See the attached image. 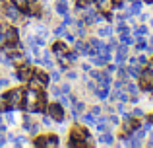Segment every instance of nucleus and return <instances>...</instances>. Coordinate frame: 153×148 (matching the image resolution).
<instances>
[{
	"label": "nucleus",
	"mask_w": 153,
	"mask_h": 148,
	"mask_svg": "<svg viewBox=\"0 0 153 148\" xmlns=\"http://www.w3.org/2000/svg\"><path fill=\"white\" fill-rule=\"evenodd\" d=\"M23 98H25V92L22 88H14V90H8L6 94L2 95V101H4V109H22L23 105Z\"/></svg>",
	"instance_id": "nucleus-1"
},
{
	"label": "nucleus",
	"mask_w": 153,
	"mask_h": 148,
	"mask_svg": "<svg viewBox=\"0 0 153 148\" xmlns=\"http://www.w3.org/2000/svg\"><path fill=\"white\" fill-rule=\"evenodd\" d=\"M47 113L52 117V121L56 123H64L66 121V115H64V105L62 103H51V105H47Z\"/></svg>",
	"instance_id": "nucleus-2"
},
{
	"label": "nucleus",
	"mask_w": 153,
	"mask_h": 148,
	"mask_svg": "<svg viewBox=\"0 0 153 148\" xmlns=\"http://www.w3.org/2000/svg\"><path fill=\"white\" fill-rule=\"evenodd\" d=\"M33 144L35 146H51V148H54V146H60V138L56 137V134H47V137H39Z\"/></svg>",
	"instance_id": "nucleus-3"
},
{
	"label": "nucleus",
	"mask_w": 153,
	"mask_h": 148,
	"mask_svg": "<svg viewBox=\"0 0 153 148\" xmlns=\"http://www.w3.org/2000/svg\"><path fill=\"white\" fill-rule=\"evenodd\" d=\"M33 72H35V70H33V68H31V66L25 62V65L18 66V72H16V78H18L19 82H27V80H29L31 76H33Z\"/></svg>",
	"instance_id": "nucleus-4"
},
{
	"label": "nucleus",
	"mask_w": 153,
	"mask_h": 148,
	"mask_svg": "<svg viewBox=\"0 0 153 148\" xmlns=\"http://www.w3.org/2000/svg\"><path fill=\"white\" fill-rule=\"evenodd\" d=\"M4 12H6V18L10 20V22H18L19 20V8H16L14 4H8Z\"/></svg>",
	"instance_id": "nucleus-5"
},
{
	"label": "nucleus",
	"mask_w": 153,
	"mask_h": 148,
	"mask_svg": "<svg viewBox=\"0 0 153 148\" xmlns=\"http://www.w3.org/2000/svg\"><path fill=\"white\" fill-rule=\"evenodd\" d=\"M6 43H19V33L16 27H6Z\"/></svg>",
	"instance_id": "nucleus-6"
},
{
	"label": "nucleus",
	"mask_w": 153,
	"mask_h": 148,
	"mask_svg": "<svg viewBox=\"0 0 153 148\" xmlns=\"http://www.w3.org/2000/svg\"><path fill=\"white\" fill-rule=\"evenodd\" d=\"M66 51H68V43L58 41V39H56L54 45H52V53H54L56 57H60V55H66Z\"/></svg>",
	"instance_id": "nucleus-7"
},
{
	"label": "nucleus",
	"mask_w": 153,
	"mask_h": 148,
	"mask_svg": "<svg viewBox=\"0 0 153 148\" xmlns=\"http://www.w3.org/2000/svg\"><path fill=\"white\" fill-rule=\"evenodd\" d=\"M68 0H58V2L54 4V12L58 16H66V14H70V12H68Z\"/></svg>",
	"instance_id": "nucleus-8"
},
{
	"label": "nucleus",
	"mask_w": 153,
	"mask_h": 148,
	"mask_svg": "<svg viewBox=\"0 0 153 148\" xmlns=\"http://www.w3.org/2000/svg\"><path fill=\"white\" fill-rule=\"evenodd\" d=\"M142 6H143V2L142 0H134V2H132V6H130V10H128V16H136V14H140V12H142Z\"/></svg>",
	"instance_id": "nucleus-9"
},
{
	"label": "nucleus",
	"mask_w": 153,
	"mask_h": 148,
	"mask_svg": "<svg viewBox=\"0 0 153 148\" xmlns=\"http://www.w3.org/2000/svg\"><path fill=\"white\" fill-rule=\"evenodd\" d=\"M99 144H107V146H111V144H114V137H112L108 131H105V133H101V138H99Z\"/></svg>",
	"instance_id": "nucleus-10"
},
{
	"label": "nucleus",
	"mask_w": 153,
	"mask_h": 148,
	"mask_svg": "<svg viewBox=\"0 0 153 148\" xmlns=\"http://www.w3.org/2000/svg\"><path fill=\"white\" fill-rule=\"evenodd\" d=\"M108 94H111V86H101L95 90V95L99 99H108Z\"/></svg>",
	"instance_id": "nucleus-11"
},
{
	"label": "nucleus",
	"mask_w": 153,
	"mask_h": 148,
	"mask_svg": "<svg viewBox=\"0 0 153 148\" xmlns=\"http://www.w3.org/2000/svg\"><path fill=\"white\" fill-rule=\"evenodd\" d=\"M97 12H93V10H87L85 12V14H83V22H85V23H95V22H97Z\"/></svg>",
	"instance_id": "nucleus-12"
},
{
	"label": "nucleus",
	"mask_w": 153,
	"mask_h": 148,
	"mask_svg": "<svg viewBox=\"0 0 153 148\" xmlns=\"http://www.w3.org/2000/svg\"><path fill=\"white\" fill-rule=\"evenodd\" d=\"M95 2V6L99 8L101 12H105V10H108V8L112 6V0H93Z\"/></svg>",
	"instance_id": "nucleus-13"
},
{
	"label": "nucleus",
	"mask_w": 153,
	"mask_h": 148,
	"mask_svg": "<svg viewBox=\"0 0 153 148\" xmlns=\"http://www.w3.org/2000/svg\"><path fill=\"white\" fill-rule=\"evenodd\" d=\"M126 72H128V76H132V78H140V74H142V70H140V66L138 65H132V66H128L126 68Z\"/></svg>",
	"instance_id": "nucleus-14"
},
{
	"label": "nucleus",
	"mask_w": 153,
	"mask_h": 148,
	"mask_svg": "<svg viewBox=\"0 0 153 148\" xmlns=\"http://www.w3.org/2000/svg\"><path fill=\"white\" fill-rule=\"evenodd\" d=\"M95 121H97V117H95L93 113H85V115H82V123H85V125H95Z\"/></svg>",
	"instance_id": "nucleus-15"
},
{
	"label": "nucleus",
	"mask_w": 153,
	"mask_h": 148,
	"mask_svg": "<svg viewBox=\"0 0 153 148\" xmlns=\"http://www.w3.org/2000/svg\"><path fill=\"white\" fill-rule=\"evenodd\" d=\"M12 4H14L16 8H19V12H25L27 8H29V2H27V0H12Z\"/></svg>",
	"instance_id": "nucleus-16"
},
{
	"label": "nucleus",
	"mask_w": 153,
	"mask_h": 148,
	"mask_svg": "<svg viewBox=\"0 0 153 148\" xmlns=\"http://www.w3.org/2000/svg\"><path fill=\"white\" fill-rule=\"evenodd\" d=\"M97 33H99V37H111L112 35V27L111 26H103L101 29H97Z\"/></svg>",
	"instance_id": "nucleus-17"
},
{
	"label": "nucleus",
	"mask_w": 153,
	"mask_h": 148,
	"mask_svg": "<svg viewBox=\"0 0 153 148\" xmlns=\"http://www.w3.org/2000/svg\"><path fill=\"white\" fill-rule=\"evenodd\" d=\"M76 33H78V37H85V22H76Z\"/></svg>",
	"instance_id": "nucleus-18"
},
{
	"label": "nucleus",
	"mask_w": 153,
	"mask_h": 148,
	"mask_svg": "<svg viewBox=\"0 0 153 148\" xmlns=\"http://www.w3.org/2000/svg\"><path fill=\"white\" fill-rule=\"evenodd\" d=\"M138 90H140V86H136V84H126V92H128V95H132V98L138 95Z\"/></svg>",
	"instance_id": "nucleus-19"
},
{
	"label": "nucleus",
	"mask_w": 153,
	"mask_h": 148,
	"mask_svg": "<svg viewBox=\"0 0 153 148\" xmlns=\"http://www.w3.org/2000/svg\"><path fill=\"white\" fill-rule=\"evenodd\" d=\"M149 33V27L147 26H138V27H134V37L136 35H147Z\"/></svg>",
	"instance_id": "nucleus-20"
},
{
	"label": "nucleus",
	"mask_w": 153,
	"mask_h": 148,
	"mask_svg": "<svg viewBox=\"0 0 153 148\" xmlns=\"http://www.w3.org/2000/svg\"><path fill=\"white\" fill-rule=\"evenodd\" d=\"M120 43H124V45H134V37H130L128 33H120Z\"/></svg>",
	"instance_id": "nucleus-21"
},
{
	"label": "nucleus",
	"mask_w": 153,
	"mask_h": 148,
	"mask_svg": "<svg viewBox=\"0 0 153 148\" xmlns=\"http://www.w3.org/2000/svg\"><path fill=\"white\" fill-rule=\"evenodd\" d=\"M64 59H66V62H76V61H78V51H74V53H70V51H66V55H64Z\"/></svg>",
	"instance_id": "nucleus-22"
},
{
	"label": "nucleus",
	"mask_w": 153,
	"mask_h": 148,
	"mask_svg": "<svg viewBox=\"0 0 153 148\" xmlns=\"http://www.w3.org/2000/svg\"><path fill=\"white\" fill-rule=\"evenodd\" d=\"M6 27L8 26H0V49L6 45Z\"/></svg>",
	"instance_id": "nucleus-23"
},
{
	"label": "nucleus",
	"mask_w": 153,
	"mask_h": 148,
	"mask_svg": "<svg viewBox=\"0 0 153 148\" xmlns=\"http://www.w3.org/2000/svg\"><path fill=\"white\" fill-rule=\"evenodd\" d=\"M35 74H37L39 76V80H41V82H43V86H49V82H51V76L49 74H45V72H35Z\"/></svg>",
	"instance_id": "nucleus-24"
},
{
	"label": "nucleus",
	"mask_w": 153,
	"mask_h": 148,
	"mask_svg": "<svg viewBox=\"0 0 153 148\" xmlns=\"http://www.w3.org/2000/svg\"><path fill=\"white\" fill-rule=\"evenodd\" d=\"M52 33H54V37H56V39L62 37V35L66 33V26H64V23H62V26H58L56 29H52Z\"/></svg>",
	"instance_id": "nucleus-25"
},
{
	"label": "nucleus",
	"mask_w": 153,
	"mask_h": 148,
	"mask_svg": "<svg viewBox=\"0 0 153 148\" xmlns=\"http://www.w3.org/2000/svg\"><path fill=\"white\" fill-rule=\"evenodd\" d=\"M146 134H147V129H146V127H143V129H136V131H134V137L138 138V140L146 138Z\"/></svg>",
	"instance_id": "nucleus-26"
},
{
	"label": "nucleus",
	"mask_w": 153,
	"mask_h": 148,
	"mask_svg": "<svg viewBox=\"0 0 153 148\" xmlns=\"http://www.w3.org/2000/svg\"><path fill=\"white\" fill-rule=\"evenodd\" d=\"M4 119H6L8 125H14V123H16V117H14V113H12V109H6V115H4Z\"/></svg>",
	"instance_id": "nucleus-27"
},
{
	"label": "nucleus",
	"mask_w": 153,
	"mask_h": 148,
	"mask_svg": "<svg viewBox=\"0 0 153 148\" xmlns=\"http://www.w3.org/2000/svg\"><path fill=\"white\" fill-rule=\"evenodd\" d=\"M116 31H118V33H130V27H128L124 22H118V26H116Z\"/></svg>",
	"instance_id": "nucleus-28"
},
{
	"label": "nucleus",
	"mask_w": 153,
	"mask_h": 148,
	"mask_svg": "<svg viewBox=\"0 0 153 148\" xmlns=\"http://www.w3.org/2000/svg\"><path fill=\"white\" fill-rule=\"evenodd\" d=\"M72 109H76L78 113H83V111H85V103H83V101H78V99H76V101H74V107H72Z\"/></svg>",
	"instance_id": "nucleus-29"
},
{
	"label": "nucleus",
	"mask_w": 153,
	"mask_h": 148,
	"mask_svg": "<svg viewBox=\"0 0 153 148\" xmlns=\"http://www.w3.org/2000/svg\"><path fill=\"white\" fill-rule=\"evenodd\" d=\"M85 45H87L85 41H74V49L78 51V53H82V51L85 49Z\"/></svg>",
	"instance_id": "nucleus-30"
},
{
	"label": "nucleus",
	"mask_w": 153,
	"mask_h": 148,
	"mask_svg": "<svg viewBox=\"0 0 153 148\" xmlns=\"http://www.w3.org/2000/svg\"><path fill=\"white\" fill-rule=\"evenodd\" d=\"M12 142H14V146H23V144H25V137H23V134H22V137H14Z\"/></svg>",
	"instance_id": "nucleus-31"
},
{
	"label": "nucleus",
	"mask_w": 153,
	"mask_h": 148,
	"mask_svg": "<svg viewBox=\"0 0 153 148\" xmlns=\"http://www.w3.org/2000/svg\"><path fill=\"white\" fill-rule=\"evenodd\" d=\"M29 129H31V119H29V115H25V117H23V131L29 133Z\"/></svg>",
	"instance_id": "nucleus-32"
},
{
	"label": "nucleus",
	"mask_w": 153,
	"mask_h": 148,
	"mask_svg": "<svg viewBox=\"0 0 153 148\" xmlns=\"http://www.w3.org/2000/svg\"><path fill=\"white\" fill-rule=\"evenodd\" d=\"M89 45H91V47H95V49H99V47H101V45H103V43H101V41H99V39H97V37H89Z\"/></svg>",
	"instance_id": "nucleus-33"
},
{
	"label": "nucleus",
	"mask_w": 153,
	"mask_h": 148,
	"mask_svg": "<svg viewBox=\"0 0 153 148\" xmlns=\"http://www.w3.org/2000/svg\"><path fill=\"white\" fill-rule=\"evenodd\" d=\"M112 86L116 88V90H122V88H126V84H124V78L116 80V82H112Z\"/></svg>",
	"instance_id": "nucleus-34"
},
{
	"label": "nucleus",
	"mask_w": 153,
	"mask_h": 148,
	"mask_svg": "<svg viewBox=\"0 0 153 148\" xmlns=\"http://www.w3.org/2000/svg\"><path fill=\"white\" fill-rule=\"evenodd\" d=\"M128 99H130V95H128V92H118V101H124V103H126Z\"/></svg>",
	"instance_id": "nucleus-35"
},
{
	"label": "nucleus",
	"mask_w": 153,
	"mask_h": 148,
	"mask_svg": "<svg viewBox=\"0 0 153 148\" xmlns=\"http://www.w3.org/2000/svg\"><path fill=\"white\" fill-rule=\"evenodd\" d=\"M136 62H138V65H147V62H149V61H147V57H146V55H140V57H136Z\"/></svg>",
	"instance_id": "nucleus-36"
},
{
	"label": "nucleus",
	"mask_w": 153,
	"mask_h": 148,
	"mask_svg": "<svg viewBox=\"0 0 153 148\" xmlns=\"http://www.w3.org/2000/svg\"><path fill=\"white\" fill-rule=\"evenodd\" d=\"M60 92H62V94H66V95H70L72 86H70V84H62V86H60Z\"/></svg>",
	"instance_id": "nucleus-37"
},
{
	"label": "nucleus",
	"mask_w": 153,
	"mask_h": 148,
	"mask_svg": "<svg viewBox=\"0 0 153 148\" xmlns=\"http://www.w3.org/2000/svg\"><path fill=\"white\" fill-rule=\"evenodd\" d=\"M116 74H118V76H120V78H128V72H126V68H124V66H122V65H120V66H118V70H116Z\"/></svg>",
	"instance_id": "nucleus-38"
},
{
	"label": "nucleus",
	"mask_w": 153,
	"mask_h": 148,
	"mask_svg": "<svg viewBox=\"0 0 153 148\" xmlns=\"http://www.w3.org/2000/svg\"><path fill=\"white\" fill-rule=\"evenodd\" d=\"M41 123H43L45 127H51V125H52V117H51V115H45V117L41 119Z\"/></svg>",
	"instance_id": "nucleus-39"
},
{
	"label": "nucleus",
	"mask_w": 153,
	"mask_h": 148,
	"mask_svg": "<svg viewBox=\"0 0 153 148\" xmlns=\"http://www.w3.org/2000/svg\"><path fill=\"white\" fill-rule=\"evenodd\" d=\"M35 45H37V47H45L47 45V43H45V37L37 35V37H35Z\"/></svg>",
	"instance_id": "nucleus-40"
},
{
	"label": "nucleus",
	"mask_w": 153,
	"mask_h": 148,
	"mask_svg": "<svg viewBox=\"0 0 153 148\" xmlns=\"http://www.w3.org/2000/svg\"><path fill=\"white\" fill-rule=\"evenodd\" d=\"M108 123H111V125H120V119L116 117V115H108Z\"/></svg>",
	"instance_id": "nucleus-41"
},
{
	"label": "nucleus",
	"mask_w": 153,
	"mask_h": 148,
	"mask_svg": "<svg viewBox=\"0 0 153 148\" xmlns=\"http://www.w3.org/2000/svg\"><path fill=\"white\" fill-rule=\"evenodd\" d=\"M49 76H51V80H54V82H58V80H60V70H52V72H51Z\"/></svg>",
	"instance_id": "nucleus-42"
},
{
	"label": "nucleus",
	"mask_w": 153,
	"mask_h": 148,
	"mask_svg": "<svg viewBox=\"0 0 153 148\" xmlns=\"http://www.w3.org/2000/svg\"><path fill=\"white\" fill-rule=\"evenodd\" d=\"M62 18H64V26H66V27H68V26H72V23H74V20H72V18H70V14H66V16H62Z\"/></svg>",
	"instance_id": "nucleus-43"
},
{
	"label": "nucleus",
	"mask_w": 153,
	"mask_h": 148,
	"mask_svg": "<svg viewBox=\"0 0 153 148\" xmlns=\"http://www.w3.org/2000/svg\"><path fill=\"white\" fill-rule=\"evenodd\" d=\"M101 111H103V107L101 105H93V109H91V113L97 117V115H101Z\"/></svg>",
	"instance_id": "nucleus-44"
},
{
	"label": "nucleus",
	"mask_w": 153,
	"mask_h": 148,
	"mask_svg": "<svg viewBox=\"0 0 153 148\" xmlns=\"http://www.w3.org/2000/svg\"><path fill=\"white\" fill-rule=\"evenodd\" d=\"M64 35H66V41H68V43H74V41H76V35L70 33V31H66Z\"/></svg>",
	"instance_id": "nucleus-45"
},
{
	"label": "nucleus",
	"mask_w": 153,
	"mask_h": 148,
	"mask_svg": "<svg viewBox=\"0 0 153 148\" xmlns=\"http://www.w3.org/2000/svg\"><path fill=\"white\" fill-rule=\"evenodd\" d=\"M66 76H68L70 80H76V78H78V72H76V70H68Z\"/></svg>",
	"instance_id": "nucleus-46"
},
{
	"label": "nucleus",
	"mask_w": 153,
	"mask_h": 148,
	"mask_svg": "<svg viewBox=\"0 0 153 148\" xmlns=\"http://www.w3.org/2000/svg\"><path fill=\"white\" fill-rule=\"evenodd\" d=\"M37 33L41 35V37H47V35H49V29H45V27H39V29H37Z\"/></svg>",
	"instance_id": "nucleus-47"
},
{
	"label": "nucleus",
	"mask_w": 153,
	"mask_h": 148,
	"mask_svg": "<svg viewBox=\"0 0 153 148\" xmlns=\"http://www.w3.org/2000/svg\"><path fill=\"white\" fill-rule=\"evenodd\" d=\"M0 65H4V66H10L12 62H10V59H8V57H0Z\"/></svg>",
	"instance_id": "nucleus-48"
},
{
	"label": "nucleus",
	"mask_w": 153,
	"mask_h": 148,
	"mask_svg": "<svg viewBox=\"0 0 153 148\" xmlns=\"http://www.w3.org/2000/svg\"><path fill=\"white\" fill-rule=\"evenodd\" d=\"M116 111H118V113H124V111H126V105H124V101H120L118 105H116Z\"/></svg>",
	"instance_id": "nucleus-49"
},
{
	"label": "nucleus",
	"mask_w": 153,
	"mask_h": 148,
	"mask_svg": "<svg viewBox=\"0 0 153 148\" xmlns=\"http://www.w3.org/2000/svg\"><path fill=\"white\" fill-rule=\"evenodd\" d=\"M132 117H143V111L142 109H134L132 111Z\"/></svg>",
	"instance_id": "nucleus-50"
},
{
	"label": "nucleus",
	"mask_w": 153,
	"mask_h": 148,
	"mask_svg": "<svg viewBox=\"0 0 153 148\" xmlns=\"http://www.w3.org/2000/svg\"><path fill=\"white\" fill-rule=\"evenodd\" d=\"M85 84H87V88H89V90H93V92L97 90V84H95V82H91V80H87Z\"/></svg>",
	"instance_id": "nucleus-51"
},
{
	"label": "nucleus",
	"mask_w": 153,
	"mask_h": 148,
	"mask_svg": "<svg viewBox=\"0 0 153 148\" xmlns=\"http://www.w3.org/2000/svg\"><path fill=\"white\" fill-rule=\"evenodd\" d=\"M126 18H130V16H128V12H126V14H118V16H116V20H118V22H124Z\"/></svg>",
	"instance_id": "nucleus-52"
},
{
	"label": "nucleus",
	"mask_w": 153,
	"mask_h": 148,
	"mask_svg": "<svg viewBox=\"0 0 153 148\" xmlns=\"http://www.w3.org/2000/svg\"><path fill=\"white\" fill-rule=\"evenodd\" d=\"M147 51H151V53H153V35L149 37V41H147Z\"/></svg>",
	"instance_id": "nucleus-53"
},
{
	"label": "nucleus",
	"mask_w": 153,
	"mask_h": 148,
	"mask_svg": "<svg viewBox=\"0 0 153 148\" xmlns=\"http://www.w3.org/2000/svg\"><path fill=\"white\" fill-rule=\"evenodd\" d=\"M0 146H6V137H4V133H0Z\"/></svg>",
	"instance_id": "nucleus-54"
},
{
	"label": "nucleus",
	"mask_w": 153,
	"mask_h": 148,
	"mask_svg": "<svg viewBox=\"0 0 153 148\" xmlns=\"http://www.w3.org/2000/svg\"><path fill=\"white\" fill-rule=\"evenodd\" d=\"M8 86V80L6 78H0V90H2V88H6Z\"/></svg>",
	"instance_id": "nucleus-55"
},
{
	"label": "nucleus",
	"mask_w": 153,
	"mask_h": 148,
	"mask_svg": "<svg viewBox=\"0 0 153 148\" xmlns=\"http://www.w3.org/2000/svg\"><path fill=\"white\" fill-rule=\"evenodd\" d=\"M138 16H140V20H142V22H146V20H147V18H149V16H147V14H142V12H140V14H138Z\"/></svg>",
	"instance_id": "nucleus-56"
},
{
	"label": "nucleus",
	"mask_w": 153,
	"mask_h": 148,
	"mask_svg": "<svg viewBox=\"0 0 153 148\" xmlns=\"http://www.w3.org/2000/svg\"><path fill=\"white\" fill-rule=\"evenodd\" d=\"M82 70H83V72L87 74V72H89V70H91V66H89V65H83V66H82Z\"/></svg>",
	"instance_id": "nucleus-57"
},
{
	"label": "nucleus",
	"mask_w": 153,
	"mask_h": 148,
	"mask_svg": "<svg viewBox=\"0 0 153 148\" xmlns=\"http://www.w3.org/2000/svg\"><path fill=\"white\" fill-rule=\"evenodd\" d=\"M107 70H108V72H114L116 66H114V65H107Z\"/></svg>",
	"instance_id": "nucleus-58"
},
{
	"label": "nucleus",
	"mask_w": 153,
	"mask_h": 148,
	"mask_svg": "<svg viewBox=\"0 0 153 148\" xmlns=\"http://www.w3.org/2000/svg\"><path fill=\"white\" fill-rule=\"evenodd\" d=\"M147 144L153 146V131H151V134H149V140H147Z\"/></svg>",
	"instance_id": "nucleus-59"
},
{
	"label": "nucleus",
	"mask_w": 153,
	"mask_h": 148,
	"mask_svg": "<svg viewBox=\"0 0 153 148\" xmlns=\"http://www.w3.org/2000/svg\"><path fill=\"white\" fill-rule=\"evenodd\" d=\"M147 65H149L147 68H149V70H153V61H151V62H147Z\"/></svg>",
	"instance_id": "nucleus-60"
},
{
	"label": "nucleus",
	"mask_w": 153,
	"mask_h": 148,
	"mask_svg": "<svg viewBox=\"0 0 153 148\" xmlns=\"http://www.w3.org/2000/svg\"><path fill=\"white\" fill-rule=\"evenodd\" d=\"M27 2H29V6H31V4H35V2H37V0H27Z\"/></svg>",
	"instance_id": "nucleus-61"
},
{
	"label": "nucleus",
	"mask_w": 153,
	"mask_h": 148,
	"mask_svg": "<svg viewBox=\"0 0 153 148\" xmlns=\"http://www.w3.org/2000/svg\"><path fill=\"white\" fill-rule=\"evenodd\" d=\"M143 2H146V4H151V2H153V0H143Z\"/></svg>",
	"instance_id": "nucleus-62"
},
{
	"label": "nucleus",
	"mask_w": 153,
	"mask_h": 148,
	"mask_svg": "<svg viewBox=\"0 0 153 148\" xmlns=\"http://www.w3.org/2000/svg\"><path fill=\"white\" fill-rule=\"evenodd\" d=\"M2 123H4V119H2V115H0V125H2Z\"/></svg>",
	"instance_id": "nucleus-63"
},
{
	"label": "nucleus",
	"mask_w": 153,
	"mask_h": 148,
	"mask_svg": "<svg viewBox=\"0 0 153 148\" xmlns=\"http://www.w3.org/2000/svg\"><path fill=\"white\" fill-rule=\"evenodd\" d=\"M151 27H153V18H151Z\"/></svg>",
	"instance_id": "nucleus-64"
}]
</instances>
